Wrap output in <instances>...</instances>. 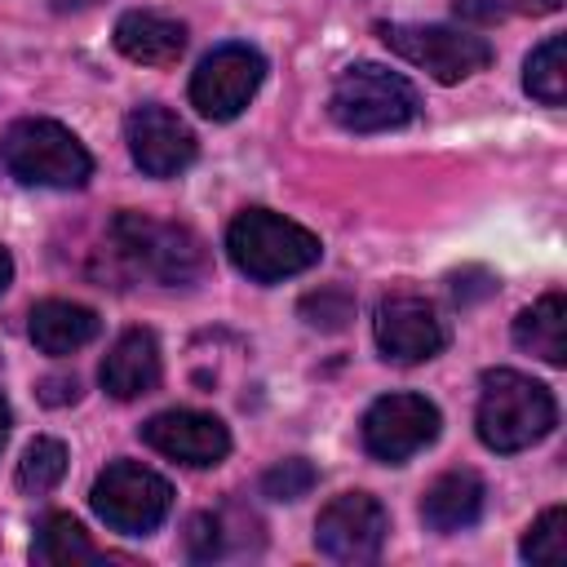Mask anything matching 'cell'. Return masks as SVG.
Returning <instances> with one entry per match:
<instances>
[{
    "instance_id": "1",
    "label": "cell",
    "mask_w": 567,
    "mask_h": 567,
    "mask_svg": "<svg viewBox=\"0 0 567 567\" xmlns=\"http://www.w3.org/2000/svg\"><path fill=\"white\" fill-rule=\"evenodd\" d=\"M558 421V403L549 385L532 381L527 372L514 368H492L483 372V394H478V439L492 452H523L540 443Z\"/></svg>"
},
{
    "instance_id": "2",
    "label": "cell",
    "mask_w": 567,
    "mask_h": 567,
    "mask_svg": "<svg viewBox=\"0 0 567 567\" xmlns=\"http://www.w3.org/2000/svg\"><path fill=\"white\" fill-rule=\"evenodd\" d=\"M226 252L239 275L252 284H279L301 270H310L323 257V244L315 230L270 213V208H244L226 230Z\"/></svg>"
},
{
    "instance_id": "3",
    "label": "cell",
    "mask_w": 567,
    "mask_h": 567,
    "mask_svg": "<svg viewBox=\"0 0 567 567\" xmlns=\"http://www.w3.org/2000/svg\"><path fill=\"white\" fill-rule=\"evenodd\" d=\"M0 164L22 186L75 190L93 177V155L58 120H13L0 133Z\"/></svg>"
},
{
    "instance_id": "4",
    "label": "cell",
    "mask_w": 567,
    "mask_h": 567,
    "mask_svg": "<svg viewBox=\"0 0 567 567\" xmlns=\"http://www.w3.org/2000/svg\"><path fill=\"white\" fill-rule=\"evenodd\" d=\"M111 244L128 261V270H137L164 288L195 284L208 270V252L195 230H186L177 221L146 217V213H120L111 221Z\"/></svg>"
},
{
    "instance_id": "5",
    "label": "cell",
    "mask_w": 567,
    "mask_h": 567,
    "mask_svg": "<svg viewBox=\"0 0 567 567\" xmlns=\"http://www.w3.org/2000/svg\"><path fill=\"white\" fill-rule=\"evenodd\" d=\"M328 111L346 133H385V128L412 124L421 111V97L408 75L381 62H354L337 75Z\"/></svg>"
},
{
    "instance_id": "6",
    "label": "cell",
    "mask_w": 567,
    "mask_h": 567,
    "mask_svg": "<svg viewBox=\"0 0 567 567\" xmlns=\"http://www.w3.org/2000/svg\"><path fill=\"white\" fill-rule=\"evenodd\" d=\"M93 514L120 532V536H146L155 532L173 509V487L164 474L137 465V461H111L89 492Z\"/></svg>"
},
{
    "instance_id": "7",
    "label": "cell",
    "mask_w": 567,
    "mask_h": 567,
    "mask_svg": "<svg viewBox=\"0 0 567 567\" xmlns=\"http://www.w3.org/2000/svg\"><path fill=\"white\" fill-rule=\"evenodd\" d=\"M381 40L390 53H399L403 62L430 71L439 84H461L474 71H483L492 62V44L483 35L456 31V27H408V22H385Z\"/></svg>"
},
{
    "instance_id": "8",
    "label": "cell",
    "mask_w": 567,
    "mask_h": 567,
    "mask_svg": "<svg viewBox=\"0 0 567 567\" xmlns=\"http://www.w3.org/2000/svg\"><path fill=\"white\" fill-rule=\"evenodd\" d=\"M266 80V58L252 44H217L190 75V106L204 120H235Z\"/></svg>"
},
{
    "instance_id": "9",
    "label": "cell",
    "mask_w": 567,
    "mask_h": 567,
    "mask_svg": "<svg viewBox=\"0 0 567 567\" xmlns=\"http://www.w3.org/2000/svg\"><path fill=\"white\" fill-rule=\"evenodd\" d=\"M385 532H390V514L377 496L368 492H341L332 496L323 509H319V523H315V545L323 558L332 563H372L385 545Z\"/></svg>"
},
{
    "instance_id": "10",
    "label": "cell",
    "mask_w": 567,
    "mask_h": 567,
    "mask_svg": "<svg viewBox=\"0 0 567 567\" xmlns=\"http://www.w3.org/2000/svg\"><path fill=\"white\" fill-rule=\"evenodd\" d=\"M439 408L425 394H381L363 412V447L385 465H403L439 439Z\"/></svg>"
},
{
    "instance_id": "11",
    "label": "cell",
    "mask_w": 567,
    "mask_h": 567,
    "mask_svg": "<svg viewBox=\"0 0 567 567\" xmlns=\"http://www.w3.org/2000/svg\"><path fill=\"white\" fill-rule=\"evenodd\" d=\"M124 142H128L133 164L146 177H177L195 159V133H190V124L177 111L159 106V102H142V106L128 111Z\"/></svg>"
},
{
    "instance_id": "12",
    "label": "cell",
    "mask_w": 567,
    "mask_h": 567,
    "mask_svg": "<svg viewBox=\"0 0 567 567\" xmlns=\"http://www.w3.org/2000/svg\"><path fill=\"white\" fill-rule=\"evenodd\" d=\"M372 332H377V346L385 359L394 363H421V359H434L447 341L443 332V319L439 310L416 297V292H394L377 306V319H372Z\"/></svg>"
},
{
    "instance_id": "13",
    "label": "cell",
    "mask_w": 567,
    "mask_h": 567,
    "mask_svg": "<svg viewBox=\"0 0 567 567\" xmlns=\"http://www.w3.org/2000/svg\"><path fill=\"white\" fill-rule=\"evenodd\" d=\"M142 443L155 447L159 456L177 461V465L208 470V465L226 461V452H230V430H226L217 416H208V412L168 408V412H155V416L142 425Z\"/></svg>"
},
{
    "instance_id": "14",
    "label": "cell",
    "mask_w": 567,
    "mask_h": 567,
    "mask_svg": "<svg viewBox=\"0 0 567 567\" xmlns=\"http://www.w3.org/2000/svg\"><path fill=\"white\" fill-rule=\"evenodd\" d=\"M159 377H164V359H159V341L151 328L120 332L97 368V381L111 399H142L159 385Z\"/></svg>"
},
{
    "instance_id": "15",
    "label": "cell",
    "mask_w": 567,
    "mask_h": 567,
    "mask_svg": "<svg viewBox=\"0 0 567 567\" xmlns=\"http://www.w3.org/2000/svg\"><path fill=\"white\" fill-rule=\"evenodd\" d=\"M483 505H487V487L474 470H447L439 474L425 496H421V518L430 532L439 536H452V532H465L483 518Z\"/></svg>"
},
{
    "instance_id": "16",
    "label": "cell",
    "mask_w": 567,
    "mask_h": 567,
    "mask_svg": "<svg viewBox=\"0 0 567 567\" xmlns=\"http://www.w3.org/2000/svg\"><path fill=\"white\" fill-rule=\"evenodd\" d=\"M115 49L142 66H173L186 53V27L168 13L128 9L115 22Z\"/></svg>"
},
{
    "instance_id": "17",
    "label": "cell",
    "mask_w": 567,
    "mask_h": 567,
    "mask_svg": "<svg viewBox=\"0 0 567 567\" xmlns=\"http://www.w3.org/2000/svg\"><path fill=\"white\" fill-rule=\"evenodd\" d=\"M27 328H31L35 350H44V354L62 359V354L84 350V346L97 337L102 319H97V310H89V306H80V301L49 297V301L31 306V323H27Z\"/></svg>"
},
{
    "instance_id": "18",
    "label": "cell",
    "mask_w": 567,
    "mask_h": 567,
    "mask_svg": "<svg viewBox=\"0 0 567 567\" xmlns=\"http://www.w3.org/2000/svg\"><path fill=\"white\" fill-rule=\"evenodd\" d=\"M514 346L545 359L549 368H563L567 363V297L545 292L536 306H527L514 319Z\"/></svg>"
},
{
    "instance_id": "19",
    "label": "cell",
    "mask_w": 567,
    "mask_h": 567,
    "mask_svg": "<svg viewBox=\"0 0 567 567\" xmlns=\"http://www.w3.org/2000/svg\"><path fill=\"white\" fill-rule=\"evenodd\" d=\"M35 563H49V567H84V563H102V549L89 540V532L71 518V514H49L35 532V545H31Z\"/></svg>"
},
{
    "instance_id": "20",
    "label": "cell",
    "mask_w": 567,
    "mask_h": 567,
    "mask_svg": "<svg viewBox=\"0 0 567 567\" xmlns=\"http://www.w3.org/2000/svg\"><path fill=\"white\" fill-rule=\"evenodd\" d=\"M523 89L545 102V106H563L567 102V40L563 35H549L540 40L527 62H523Z\"/></svg>"
},
{
    "instance_id": "21",
    "label": "cell",
    "mask_w": 567,
    "mask_h": 567,
    "mask_svg": "<svg viewBox=\"0 0 567 567\" xmlns=\"http://www.w3.org/2000/svg\"><path fill=\"white\" fill-rule=\"evenodd\" d=\"M62 474H66V447L58 439H31L18 461V487L31 496H44L62 483Z\"/></svg>"
},
{
    "instance_id": "22",
    "label": "cell",
    "mask_w": 567,
    "mask_h": 567,
    "mask_svg": "<svg viewBox=\"0 0 567 567\" xmlns=\"http://www.w3.org/2000/svg\"><path fill=\"white\" fill-rule=\"evenodd\" d=\"M518 554H523L527 563H545V567L563 563V558H567V509H563V505L545 509V514L527 527Z\"/></svg>"
},
{
    "instance_id": "23",
    "label": "cell",
    "mask_w": 567,
    "mask_h": 567,
    "mask_svg": "<svg viewBox=\"0 0 567 567\" xmlns=\"http://www.w3.org/2000/svg\"><path fill=\"white\" fill-rule=\"evenodd\" d=\"M315 483H319V470H315L306 456L275 461V465L261 474V492H266L270 501H301Z\"/></svg>"
},
{
    "instance_id": "24",
    "label": "cell",
    "mask_w": 567,
    "mask_h": 567,
    "mask_svg": "<svg viewBox=\"0 0 567 567\" xmlns=\"http://www.w3.org/2000/svg\"><path fill=\"white\" fill-rule=\"evenodd\" d=\"M301 315H306L310 328L337 332V328H346V319H354V301H350V292H341V288H323V292H310V297L301 301Z\"/></svg>"
},
{
    "instance_id": "25",
    "label": "cell",
    "mask_w": 567,
    "mask_h": 567,
    "mask_svg": "<svg viewBox=\"0 0 567 567\" xmlns=\"http://www.w3.org/2000/svg\"><path fill=\"white\" fill-rule=\"evenodd\" d=\"M221 549H226L221 518H217V514H199V518H190V532H186V554H190L195 563H213V558H221Z\"/></svg>"
},
{
    "instance_id": "26",
    "label": "cell",
    "mask_w": 567,
    "mask_h": 567,
    "mask_svg": "<svg viewBox=\"0 0 567 567\" xmlns=\"http://www.w3.org/2000/svg\"><path fill=\"white\" fill-rule=\"evenodd\" d=\"M509 0H456V18L474 22V27H492V22H505L509 18Z\"/></svg>"
},
{
    "instance_id": "27",
    "label": "cell",
    "mask_w": 567,
    "mask_h": 567,
    "mask_svg": "<svg viewBox=\"0 0 567 567\" xmlns=\"http://www.w3.org/2000/svg\"><path fill=\"white\" fill-rule=\"evenodd\" d=\"M44 403H75L80 399V381L75 377H49L44 390H40Z\"/></svg>"
},
{
    "instance_id": "28",
    "label": "cell",
    "mask_w": 567,
    "mask_h": 567,
    "mask_svg": "<svg viewBox=\"0 0 567 567\" xmlns=\"http://www.w3.org/2000/svg\"><path fill=\"white\" fill-rule=\"evenodd\" d=\"M9 279H13V257H9V248H0V292L9 288Z\"/></svg>"
},
{
    "instance_id": "29",
    "label": "cell",
    "mask_w": 567,
    "mask_h": 567,
    "mask_svg": "<svg viewBox=\"0 0 567 567\" xmlns=\"http://www.w3.org/2000/svg\"><path fill=\"white\" fill-rule=\"evenodd\" d=\"M9 425H13V412H9V403H4V394H0V447H4V439H9Z\"/></svg>"
},
{
    "instance_id": "30",
    "label": "cell",
    "mask_w": 567,
    "mask_h": 567,
    "mask_svg": "<svg viewBox=\"0 0 567 567\" xmlns=\"http://www.w3.org/2000/svg\"><path fill=\"white\" fill-rule=\"evenodd\" d=\"M532 4H536V9H540V13H554V9H558V4H563V0H532Z\"/></svg>"
},
{
    "instance_id": "31",
    "label": "cell",
    "mask_w": 567,
    "mask_h": 567,
    "mask_svg": "<svg viewBox=\"0 0 567 567\" xmlns=\"http://www.w3.org/2000/svg\"><path fill=\"white\" fill-rule=\"evenodd\" d=\"M80 4H89V0H80Z\"/></svg>"
}]
</instances>
